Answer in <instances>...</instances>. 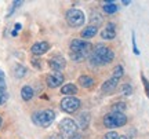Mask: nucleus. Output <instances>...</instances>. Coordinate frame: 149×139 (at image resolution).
I'll list each match as a JSON object with an SVG mask.
<instances>
[{
	"mask_svg": "<svg viewBox=\"0 0 149 139\" xmlns=\"http://www.w3.org/2000/svg\"><path fill=\"white\" fill-rule=\"evenodd\" d=\"M126 103L124 102H116L113 106H112V112L113 113H123L126 110Z\"/></svg>",
	"mask_w": 149,
	"mask_h": 139,
	"instance_id": "nucleus-21",
	"label": "nucleus"
},
{
	"mask_svg": "<svg viewBox=\"0 0 149 139\" xmlns=\"http://www.w3.org/2000/svg\"><path fill=\"white\" fill-rule=\"evenodd\" d=\"M0 88H6V81H4V72L0 70Z\"/></svg>",
	"mask_w": 149,
	"mask_h": 139,
	"instance_id": "nucleus-31",
	"label": "nucleus"
},
{
	"mask_svg": "<svg viewBox=\"0 0 149 139\" xmlns=\"http://www.w3.org/2000/svg\"><path fill=\"white\" fill-rule=\"evenodd\" d=\"M1 124H3V118L0 117V128H1Z\"/></svg>",
	"mask_w": 149,
	"mask_h": 139,
	"instance_id": "nucleus-38",
	"label": "nucleus"
},
{
	"mask_svg": "<svg viewBox=\"0 0 149 139\" xmlns=\"http://www.w3.org/2000/svg\"><path fill=\"white\" fill-rule=\"evenodd\" d=\"M61 94H64V95H68V96H73L74 94H77V87L74 86V84H65L62 86L61 88Z\"/></svg>",
	"mask_w": 149,
	"mask_h": 139,
	"instance_id": "nucleus-16",
	"label": "nucleus"
},
{
	"mask_svg": "<svg viewBox=\"0 0 149 139\" xmlns=\"http://www.w3.org/2000/svg\"><path fill=\"white\" fill-rule=\"evenodd\" d=\"M90 113L88 112H83L79 114V118H77V127L80 128L86 129L88 127V124H90Z\"/></svg>",
	"mask_w": 149,
	"mask_h": 139,
	"instance_id": "nucleus-13",
	"label": "nucleus"
},
{
	"mask_svg": "<svg viewBox=\"0 0 149 139\" xmlns=\"http://www.w3.org/2000/svg\"><path fill=\"white\" fill-rule=\"evenodd\" d=\"M115 58V53L111 47H107L105 44H97L93 47V53L90 54V62L95 66H104L111 64Z\"/></svg>",
	"mask_w": 149,
	"mask_h": 139,
	"instance_id": "nucleus-1",
	"label": "nucleus"
},
{
	"mask_svg": "<svg viewBox=\"0 0 149 139\" xmlns=\"http://www.w3.org/2000/svg\"><path fill=\"white\" fill-rule=\"evenodd\" d=\"M70 58L73 59L74 62H81V61H84V58H87L86 55L83 54H74V53H70Z\"/></svg>",
	"mask_w": 149,
	"mask_h": 139,
	"instance_id": "nucleus-25",
	"label": "nucleus"
},
{
	"mask_svg": "<svg viewBox=\"0 0 149 139\" xmlns=\"http://www.w3.org/2000/svg\"><path fill=\"white\" fill-rule=\"evenodd\" d=\"M77 123L76 121H73L72 118H62L61 121H59V129H61V132L65 135H68V136H70L72 134H74V132H77Z\"/></svg>",
	"mask_w": 149,
	"mask_h": 139,
	"instance_id": "nucleus-7",
	"label": "nucleus"
},
{
	"mask_svg": "<svg viewBox=\"0 0 149 139\" xmlns=\"http://www.w3.org/2000/svg\"><path fill=\"white\" fill-rule=\"evenodd\" d=\"M35 95V91L31 86H24L21 88V98L24 101H31Z\"/></svg>",
	"mask_w": 149,
	"mask_h": 139,
	"instance_id": "nucleus-15",
	"label": "nucleus"
},
{
	"mask_svg": "<svg viewBox=\"0 0 149 139\" xmlns=\"http://www.w3.org/2000/svg\"><path fill=\"white\" fill-rule=\"evenodd\" d=\"M141 79H142V83H144V86H145V91H146V95H148V98H149V81L146 80V77H145L144 75L141 76Z\"/></svg>",
	"mask_w": 149,
	"mask_h": 139,
	"instance_id": "nucleus-30",
	"label": "nucleus"
},
{
	"mask_svg": "<svg viewBox=\"0 0 149 139\" xmlns=\"http://www.w3.org/2000/svg\"><path fill=\"white\" fill-rule=\"evenodd\" d=\"M117 86H119V80L115 79V77H111L109 80H107L101 86V91L104 92V94H109V92L115 91L117 88Z\"/></svg>",
	"mask_w": 149,
	"mask_h": 139,
	"instance_id": "nucleus-11",
	"label": "nucleus"
},
{
	"mask_svg": "<svg viewBox=\"0 0 149 139\" xmlns=\"http://www.w3.org/2000/svg\"><path fill=\"white\" fill-rule=\"evenodd\" d=\"M101 37L104 40H113L116 37V30H109V29H104L101 32Z\"/></svg>",
	"mask_w": 149,
	"mask_h": 139,
	"instance_id": "nucleus-19",
	"label": "nucleus"
},
{
	"mask_svg": "<svg viewBox=\"0 0 149 139\" xmlns=\"http://www.w3.org/2000/svg\"><path fill=\"white\" fill-rule=\"evenodd\" d=\"M80 106H81V101L79 98H76V96H65L64 99L61 101V103H59L61 110L65 113H69V114L77 112Z\"/></svg>",
	"mask_w": 149,
	"mask_h": 139,
	"instance_id": "nucleus-6",
	"label": "nucleus"
},
{
	"mask_svg": "<svg viewBox=\"0 0 149 139\" xmlns=\"http://www.w3.org/2000/svg\"><path fill=\"white\" fill-rule=\"evenodd\" d=\"M97 33H98V28L97 26H87V28H84L81 32H80V36L83 39H91V37H94Z\"/></svg>",
	"mask_w": 149,
	"mask_h": 139,
	"instance_id": "nucleus-14",
	"label": "nucleus"
},
{
	"mask_svg": "<svg viewBox=\"0 0 149 139\" xmlns=\"http://www.w3.org/2000/svg\"><path fill=\"white\" fill-rule=\"evenodd\" d=\"M65 18H66V22L68 25L72 28H79L83 26L86 22V15L84 12L79 8H70V10L66 11L65 14Z\"/></svg>",
	"mask_w": 149,
	"mask_h": 139,
	"instance_id": "nucleus-4",
	"label": "nucleus"
},
{
	"mask_svg": "<svg viewBox=\"0 0 149 139\" xmlns=\"http://www.w3.org/2000/svg\"><path fill=\"white\" fill-rule=\"evenodd\" d=\"M124 75V69H123L122 65H116L115 68H113V73H112V77H115L117 80H120Z\"/></svg>",
	"mask_w": 149,
	"mask_h": 139,
	"instance_id": "nucleus-20",
	"label": "nucleus"
},
{
	"mask_svg": "<svg viewBox=\"0 0 149 139\" xmlns=\"http://www.w3.org/2000/svg\"><path fill=\"white\" fill-rule=\"evenodd\" d=\"M47 139H61L59 136H57V135H51V136H48Z\"/></svg>",
	"mask_w": 149,
	"mask_h": 139,
	"instance_id": "nucleus-35",
	"label": "nucleus"
},
{
	"mask_svg": "<svg viewBox=\"0 0 149 139\" xmlns=\"http://www.w3.org/2000/svg\"><path fill=\"white\" fill-rule=\"evenodd\" d=\"M77 83H79L83 88H93L94 84H95V80H94L91 76H88V75H83V76H80L79 79H77Z\"/></svg>",
	"mask_w": 149,
	"mask_h": 139,
	"instance_id": "nucleus-12",
	"label": "nucleus"
},
{
	"mask_svg": "<svg viewBox=\"0 0 149 139\" xmlns=\"http://www.w3.org/2000/svg\"><path fill=\"white\" fill-rule=\"evenodd\" d=\"M105 29H109V30H116V25L113 24V22H108Z\"/></svg>",
	"mask_w": 149,
	"mask_h": 139,
	"instance_id": "nucleus-33",
	"label": "nucleus"
},
{
	"mask_svg": "<svg viewBox=\"0 0 149 139\" xmlns=\"http://www.w3.org/2000/svg\"><path fill=\"white\" fill-rule=\"evenodd\" d=\"M69 47H70V53L83 54L86 57H88V55L93 53V44L88 43V41H86V40H81V39L72 40Z\"/></svg>",
	"mask_w": 149,
	"mask_h": 139,
	"instance_id": "nucleus-5",
	"label": "nucleus"
},
{
	"mask_svg": "<svg viewBox=\"0 0 149 139\" xmlns=\"http://www.w3.org/2000/svg\"><path fill=\"white\" fill-rule=\"evenodd\" d=\"M131 39H133V51L135 55H139V50L137 47V40H135V32L131 33Z\"/></svg>",
	"mask_w": 149,
	"mask_h": 139,
	"instance_id": "nucleus-26",
	"label": "nucleus"
},
{
	"mask_svg": "<svg viewBox=\"0 0 149 139\" xmlns=\"http://www.w3.org/2000/svg\"><path fill=\"white\" fill-rule=\"evenodd\" d=\"M26 72H28V69L21 64H17L15 66H14V76H15L17 79L25 77V76H26Z\"/></svg>",
	"mask_w": 149,
	"mask_h": 139,
	"instance_id": "nucleus-17",
	"label": "nucleus"
},
{
	"mask_svg": "<svg viewBox=\"0 0 149 139\" xmlns=\"http://www.w3.org/2000/svg\"><path fill=\"white\" fill-rule=\"evenodd\" d=\"M117 139H128L127 136H124V135H119V136H117Z\"/></svg>",
	"mask_w": 149,
	"mask_h": 139,
	"instance_id": "nucleus-37",
	"label": "nucleus"
},
{
	"mask_svg": "<svg viewBox=\"0 0 149 139\" xmlns=\"http://www.w3.org/2000/svg\"><path fill=\"white\" fill-rule=\"evenodd\" d=\"M90 21H91V26H100L102 24V18H101V15L98 14V12H95V14H93V17L90 18Z\"/></svg>",
	"mask_w": 149,
	"mask_h": 139,
	"instance_id": "nucleus-23",
	"label": "nucleus"
},
{
	"mask_svg": "<svg viewBox=\"0 0 149 139\" xmlns=\"http://www.w3.org/2000/svg\"><path fill=\"white\" fill-rule=\"evenodd\" d=\"M68 139H83V135L79 134V132H74L70 136H68Z\"/></svg>",
	"mask_w": 149,
	"mask_h": 139,
	"instance_id": "nucleus-32",
	"label": "nucleus"
},
{
	"mask_svg": "<svg viewBox=\"0 0 149 139\" xmlns=\"http://www.w3.org/2000/svg\"><path fill=\"white\" fill-rule=\"evenodd\" d=\"M64 80H65V77L61 72H53V73H50V75L47 76L46 83H47V86L50 87V88H57V87L62 86Z\"/></svg>",
	"mask_w": 149,
	"mask_h": 139,
	"instance_id": "nucleus-8",
	"label": "nucleus"
},
{
	"mask_svg": "<svg viewBox=\"0 0 149 139\" xmlns=\"http://www.w3.org/2000/svg\"><path fill=\"white\" fill-rule=\"evenodd\" d=\"M32 65L36 68V69H42V59H39V58H33L32 61Z\"/></svg>",
	"mask_w": 149,
	"mask_h": 139,
	"instance_id": "nucleus-29",
	"label": "nucleus"
},
{
	"mask_svg": "<svg viewBox=\"0 0 149 139\" xmlns=\"http://www.w3.org/2000/svg\"><path fill=\"white\" fill-rule=\"evenodd\" d=\"M48 66L54 70V72H61L66 68V61L64 57L61 55H55L51 59H48Z\"/></svg>",
	"mask_w": 149,
	"mask_h": 139,
	"instance_id": "nucleus-9",
	"label": "nucleus"
},
{
	"mask_svg": "<svg viewBox=\"0 0 149 139\" xmlns=\"http://www.w3.org/2000/svg\"><path fill=\"white\" fill-rule=\"evenodd\" d=\"M21 28H22V25H21V24H15V26H14V30H13V32L18 33V32H19V30H21Z\"/></svg>",
	"mask_w": 149,
	"mask_h": 139,
	"instance_id": "nucleus-34",
	"label": "nucleus"
},
{
	"mask_svg": "<svg viewBox=\"0 0 149 139\" xmlns=\"http://www.w3.org/2000/svg\"><path fill=\"white\" fill-rule=\"evenodd\" d=\"M117 132H115V131H109V132H107L105 134V136H104V139H117Z\"/></svg>",
	"mask_w": 149,
	"mask_h": 139,
	"instance_id": "nucleus-28",
	"label": "nucleus"
},
{
	"mask_svg": "<svg viewBox=\"0 0 149 139\" xmlns=\"http://www.w3.org/2000/svg\"><path fill=\"white\" fill-rule=\"evenodd\" d=\"M8 99V94H7V90L6 88H0V106H3Z\"/></svg>",
	"mask_w": 149,
	"mask_h": 139,
	"instance_id": "nucleus-24",
	"label": "nucleus"
},
{
	"mask_svg": "<svg viewBox=\"0 0 149 139\" xmlns=\"http://www.w3.org/2000/svg\"><path fill=\"white\" fill-rule=\"evenodd\" d=\"M104 11H105L107 14H115L117 11V4L113 3V1H107V3L104 4Z\"/></svg>",
	"mask_w": 149,
	"mask_h": 139,
	"instance_id": "nucleus-18",
	"label": "nucleus"
},
{
	"mask_svg": "<svg viewBox=\"0 0 149 139\" xmlns=\"http://www.w3.org/2000/svg\"><path fill=\"white\" fill-rule=\"evenodd\" d=\"M120 92H122L123 95H126V96L133 95V87H131V84H128V83L122 84V87H120Z\"/></svg>",
	"mask_w": 149,
	"mask_h": 139,
	"instance_id": "nucleus-22",
	"label": "nucleus"
},
{
	"mask_svg": "<svg viewBox=\"0 0 149 139\" xmlns=\"http://www.w3.org/2000/svg\"><path fill=\"white\" fill-rule=\"evenodd\" d=\"M122 3H123V4H124V6H128V4H130V3H131V1H130V0H123Z\"/></svg>",
	"mask_w": 149,
	"mask_h": 139,
	"instance_id": "nucleus-36",
	"label": "nucleus"
},
{
	"mask_svg": "<svg viewBox=\"0 0 149 139\" xmlns=\"http://www.w3.org/2000/svg\"><path fill=\"white\" fill-rule=\"evenodd\" d=\"M127 124V116L124 113H109L104 117V125L107 128H119Z\"/></svg>",
	"mask_w": 149,
	"mask_h": 139,
	"instance_id": "nucleus-3",
	"label": "nucleus"
},
{
	"mask_svg": "<svg viewBox=\"0 0 149 139\" xmlns=\"http://www.w3.org/2000/svg\"><path fill=\"white\" fill-rule=\"evenodd\" d=\"M50 50V43L48 41H37V43H35L31 47V53L33 54V55H43V54H46Z\"/></svg>",
	"mask_w": 149,
	"mask_h": 139,
	"instance_id": "nucleus-10",
	"label": "nucleus"
},
{
	"mask_svg": "<svg viewBox=\"0 0 149 139\" xmlns=\"http://www.w3.org/2000/svg\"><path fill=\"white\" fill-rule=\"evenodd\" d=\"M54 120H55V112L51 109H46V110L36 112L32 114V121L39 127H43V128L50 127Z\"/></svg>",
	"mask_w": 149,
	"mask_h": 139,
	"instance_id": "nucleus-2",
	"label": "nucleus"
},
{
	"mask_svg": "<svg viewBox=\"0 0 149 139\" xmlns=\"http://www.w3.org/2000/svg\"><path fill=\"white\" fill-rule=\"evenodd\" d=\"M21 4H22V1H14V3H13V6H11L10 11H8V14H7V17H11V14H13V12H14V11H15Z\"/></svg>",
	"mask_w": 149,
	"mask_h": 139,
	"instance_id": "nucleus-27",
	"label": "nucleus"
}]
</instances>
